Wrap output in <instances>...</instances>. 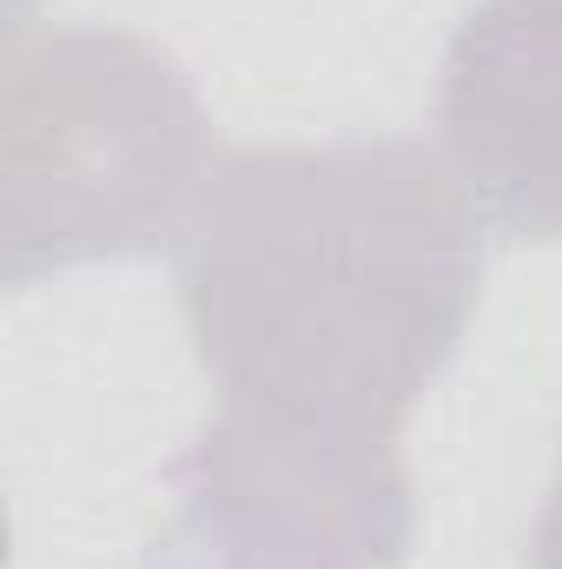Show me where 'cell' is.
I'll return each mask as SVG.
<instances>
[{
	"label": "cell",
	"instance_id": "6da1fadb",
	"mask_svg": "<svg viewBox=\"0 0 562 569\" xmlns=\"http://www.w3.org/2000/svg\"><path fill=\"white\" fill-rule=\"evenodd\" d=\"M476 226L423 140L225 152L172 246L212 418L304 463L398 470L476 311Z\"/></svg>",
	"mask_w": 562,
	"mask_h": 569
},
{
	"label": "cell",
	"instance_id": "7a4b0ae2",
	"mask_svg": "<svg viewBox=\"0 0 562 569\" xmlns=\"http://www.w3.org/2000/svg\"><path fill=\"white\" fill-rule=\"evenodd\" d=\"M192 73L120 27L7 40V284L179 246L219 172Z\"/></svg>",
	"mask_w": 562,
	"mask_h": 569
},
{
	"label": "cell",
	"instance_id": "3957f363",
	"mask_svg": "<svg viewBox=\"0 0 562 569\" xmlns=\"http://www.w3.org/2000/svg\"><path fill=\"white\" fill-rule=\"evenodd\" d=\"M172 490L179 510L140 569H398L418 537L411 470L291 463L212 418L179 450Z\"/></svg>",
	"mask_w": 562,
	"mask_h": 569
},
{
	"label": "cell",
	"instance_id": "277c9868",
	"mask_svg": "<svg viewBox=\"0 0 562 569\" xmlns=\"http://www.w3.org/2000/svg\"><path fill=\"white\" fill-rule=\"evenodd\" d=\"M436 152L476 219L562 246V0H476L436 73Z\"/></svg>",
	"mask_w": 562,
	"mask_h": 569
},
{
	"label": "cell",
	"instance_id": "5b68a950",
	"mask_svg": "<svg viewBox=\"0 0 562 569\" xmlns=\"http://www.w3.org/2000/svg\"><path fill=\"white\" fill-rule=\"evenodd\" d=\"M530 563H536V569H562V463H556V483H550V497H543V517H536Z\"/></svg>",
	"mask_w": 562,
	"mask_h": 569
},
{
	"label": "cell",
	"instance_id": "8992f818",
	"mask_svg": "<svg viewBox=\"0 0 562 569\" xmlns=\"http://www.w3.org/2000/svg\"><path fill=\"white\" fill-rule=\"evenodd\" d=\"M7 13H13V33H27V13H33V0H7Z\"/></svg>",
	"mask_w": 562,
	"mask_h": 569
}]
</instances>
